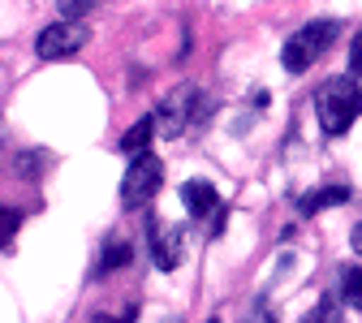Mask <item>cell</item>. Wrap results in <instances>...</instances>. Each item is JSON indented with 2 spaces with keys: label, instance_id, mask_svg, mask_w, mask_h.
<instances>
[{
  "label": "cell",
  "instance_id": "cell-14",
  "mask_svg": "<svg viewBox=\"0 0 362 323\" xmlns=\"http://www.w3.org/2000/svg\"><path fill=\"white\" fill-rule=\"evenodd\" d=\"M302 323H341V310H337V302H320Z\"/></svg>",
  "mask_w": 362,
  "mask_h": 323
},
{
  "label": "cell",
  "instance_id": "cell-12",
  "mask_svg": "<svg viewBox=\"0 0 362 323\" xmlns=\"http://www.w3.org/2000/svg\"><path fill=\"white\" fill-rule=\"evenodd\" d=\"M100 0H57V9H61V22H82L90 9H95Z\"/></svg>",
  "mask_w": 362,
  "mask_h": 323
},
{
  "label": "cell",
  "instance_id": "cell-13",
  "mask_svg": "<svg viewBox=\"0 0 362 323\" xmlns=\"http://www.w3.org/2000/svg\"><path fill=\"white\" fill-rule=\"evenodd\" d=\"M18 224H22V216H18L13 207H0V246H9V242H13Z\"/></svg>",
  "mask_w": 362,
  "mask_h": 323
},
{
  "label": "cell",
  "instance_id": "cell-15",
  "mask_svg": "<svg viewBox=\"0 0 362 323\" xmlns=\"http://www.w3.org/2000/svg\"><path fill=\"white\" fill-rule=\"evenodd\" d=\"M349 74L354 78H362V30L354 35V43H349Z\"/></svg>",
  "mask_w": 362,
  "mask_h": 323
},
{
  "label": "cell",
  "instance_id": "cell-1",
  "mask_svg": "<svg viewBox=\"0 0 362 323\" xmlns=\"http://www.w3.org/2000/svg\"><path fill=\"white\" fill-rule=\"evenodd\" d=\"M315 112L328 138H341L358 117H362V86L354 78H328L315 90Z\"/></svg>",
  "mask_w": 362,
  "mask_h": 323
},
{
  "label": "cell",
  "instance_id": "cell-6",
  "mask_svg": "<svg viewBox=\"0 0 362 323\" xmlns=\"http://www.w3.org/2000/svg\"><path fill=\"white\" fill-rule=\"evenodd\" d=\"M151 228V254H156V267L160 271H173L181 263V246H186V228L181 224H160L156 216L147 220Z\"/></svg>",
  "mask_w": 362,
  "mask_h": 323
},
{
  "label": "cell",
  "instance_id": "cell-9",
  "mask_svg": "<svg viewBox=\"0 0 362 323\" xmlns=\"http://www.w3.org/2000/svg\"><path fill=\"white\" fill-rule=\"evenodd\" d=\"M151 138H156V117H139L125 134H121V151L134 160V155H143L151 147Z\"/></svg>",
  "mask_w": 362,
  "mask_h": 323
},
{
  "label": "cell",
  "instance_id": "cell-5",
  "mask_svg": "<svg viewBox=\"0 0 362 323\" xmlns=\"http://www.w3.org/2000/svg\"><path fill=\"white\" fill-rule=\"evenodd\" d=\"M86 39H90L86 26H78V22H57V26H43V30H39L35 52H39V61H65V57H74L78 48H86Z\"/></svg>",
  "mask_w": 362,
  "mask_h": 323
},
{
  "label": "cell",
  "instance_id": "cell-7",
  "mask_svg": "<svg viewBox=\"0 0 362 323\" xmlns=\"http://www.w3.org/2000/svg\"><path fill=\"white\" fill-rule=\"evenodd\" d=\"M181 203H186V211H190L194 220L220 211V194H216V186H211V181H199V177L181 186Z\"/></svg>",
  "mask_w": 362,
  "mask_h": 323
},
{
  "label": "cell",
  "instance_id": "cell-16",
  "mask_svg": "<svg viewBox=\"0 0 362 323\" xmlns=\"http://www.w3.org/2000/svg\"><path fill=\"white\" fill-rule=\"evenodd\" d=\"M349 246L362 254V224H354V233H349Z\"/></svg>",
  "mask_w": 362,
  "mask_h": 323
},
{
  "label": "cell",
  "instance_id": "cell-2",
  "mask_svg": "<svg viewBox=\"0 0 362 323\" xmlns=\"http://www.w3.org/2000/svg\"><path fill=\"white\" fill-rule=\"evenodd\" d=\"M337 35H341V26H337L332 18H320V22H310V26L293 30V35L285 39V52H281L285 74H306V69L337 43Z\"/></svg>",
  "mask_w": 362,
  "mask_h": 323
},
{
  "label": "cell",
  "instance_id": "cell-10",
  "mask_svg": "<svg viewBox=\"0 0 362 323\" xmlns=\"http://www.w3.org/2000/svg\"><path fill=\"white\" fill-rule=\"evenodd\" d=\"M134 263V246L129 242H121V237H112L108 246H104V254H100V276H112V271H121V267H129Z\"/></svg>",
  "mask_w": 362,
  "mask_h": 323
},
{
  "label": "cell",
  "instance_id": "cell-4",
  "mask_svg": "<svg viewBox=\"0 0 362 323\" xmlns=\"http://www.w3.org/2000/svg\"><path fill=\"white\" fill-rule=\"evenodd\" d=\"M160 181H164V164H160V155H151V151L134 155V164H129L125 177H121V207H125V211L147 207L151 194L160 190Z\"/></svg>",
  "mask_w": 362,
  "mask_h": 323
},
{
  "label": "cell",
  "instance_id": "cell-8",
  "mask_svg": "<svg viewBox=\"0 0 362 323\" xmlns=\"http://www.w3.org/2000/svg\"><path fill=\"white\" fill-rule=\"evenodd\" d=\"M349 203V186H324V190H310L298 199V211L302 216H315V211H324V207H345Z\"/></svg>",
  "mask_w": 362,
  "mask_h": 323
},
{
  "label": "cell",
  "instance_id": "cell-11",
  "mask_svg": "<svg viewBox=\"0 0 362 323\" xmlns=\"http://www.w3.org/2000/svg\"><path fill=\"white\" fill-rule=\"evenodd\" d=\"M341 298H345V306L362 310V267H345L341 271Z\"/></svg>",
  "mask_w": 362,
  "mask_h": 323
},
{
  "label": "cell",
  "instance_id": "cell-3",
  "mask_svg": "<svg viewBox=\"0 0 362 323\" xmlns=\"http://www.w3.org/2000/svg\"><path fill=\"white\" fill-rule=\"evenodd\" d=\"M199 104H203V95H199L194 82L173 86L168 95L160 100V108L151 112V117H156V134H160V138H181V134H186V125L199 117Z\"/></svg>",
  "mask_w": 362,
  "mask_h": 323
}]
</instances>
